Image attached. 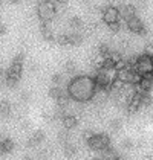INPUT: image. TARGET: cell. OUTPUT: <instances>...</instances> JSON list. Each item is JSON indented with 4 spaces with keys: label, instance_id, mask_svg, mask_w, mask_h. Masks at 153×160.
<instances>
[{
    "label": "cell",
    "instance_id": "5b68a950",
    "mask_svg": "<svg viewBox=\"0 0 153 160\" xmlns=\"http://www.w3.org/2000/svg\"><path fill=\"white\" fill-rule=\"evenodd\" d=\"M103 20L106 25H112V23H116L119 22V11L116 6H107L104 8L103 11Z\"/></svg>",
    "mask_w": 153,
    "mask_h": 160
},
{
    "label": "cell",
    "instance_id": "4fadbf2b",
    "mask_svg": "<svg viewBox=\"0 0 153 160\" xmlns=\"http://www.w3.org/2000/svg\"><path fill=\"white\" fill-rule=\"evenodd\" d=\"M49 95H51L54 99H60L61 96H63V93H61V90H60L58 87H54V88H51V90H49Z\"/></svg>",
    "mask_w": 153,
    "mask_h": 160
},
{
    "label": "cell",
    "instance_id": "52a82bcc",
    "mask_svg": "<svg viewBox=\"0 0 153 160\" xmlns=\"http://www.w3.org/2000/svg\"><path fill=\"white\" fill-rule=\"evenodd\" d=\"M118 11H119V18L124 22L130 20L132 17H136V9L133 5H121L118 8Z\"/></svg>",
    "mask_w": 153,
    "mask_h": 160
},
{
    "label": "cell",
    "instance_id": "30bf717a",
    "mask_svg": "<svg viewBox=\"0 0 153 160\" xmlns=\"http://www.w3.org/2000/svg\"><path fill=\"white\" fill-rule=\"evenodd\" d=\"M69 26L72 28V29H75L76 32H78V29H81L84 23H83V18H80V17H71L69 18Z\"/></svg>",
    "mask_w": 153,
    "mask_h": 160
},
{
    "label": "cell",
    "instance_id": "8fae6325",
    "mask_svg": "<svg viewBox=\"0 0 153 160\" xmlns=\"http://www.w3.org/2000/svg\"><path fill=\"white\" fill-rule=\"evenodd\" d=\"M76 122H78V121H76L75 116H64L63 118V125L67 128V130L74 128V127L76 125Z\"/></svg>",
    "mask_w": 153,
    "mask_h": 160
},
{
    "label": "cell",
    "instance_id": "5bb4252c",
    "mask_svg": "<svg viewBox=\"0 0 153 160\" xmlns=\"http://www.w3.org/2000/svg\"><path fill=\"white\" fill-rule=\"evenodd\" d=\"M43 140V134L38 131V133H35V134L31 137V145H37V143H40Z\"/></svg>",
    "mask_w": 153,
    "mask_h": 160
},
{
    "label": "cell",
    "instance_id": "2e32d148",
    "mask_svg": "<svg viewBox=\"0 0 153 160\" xmlns=\"http://www.w3.org/2000/svg\"><path fill=\"white\" fill-rule=\"evenodd\" d=\"M123 127V122H121V119H113L112 122H110V128L113 130V131H118L119 128Z\"/></svg>",
    "mask_w": 153,
    "mask_h": 160
},
{
    "label": "cell",
    "instance_id": "ffe728a7",
    "mask_svg": "<svg viewBox=\"0 0 153 160\" xmlns=\"http://www.w3.org/2000/svg\"><path fill=\"white\" fill-rule=\"evenodd\" d=\"M75 147H72V145H67V147L64 148V154L67 156V157H72L74 154H75Z\"/></svg>",
    "mask_w": 153,
    "mask_h": 160
},
{
    "label": "cell",
    "instance_id": "8992f818",
    "mask_svg": "<svg viewBox=\"0 0 153 160\" xmlns=\"http://www.w3.org/2000/svg\"><path fill=\"white\" fill-rule=\"evenodd\" d=\"M126 23H127V28L130 32L138 34V35H145V32H147V31H145V26H144V23L141 22L138 17H132Z\"/></svg>",
    "mask_w": 153,
    "mask_h": 160
},
{
    "label": "cell",
    "instance_id": "d4e9b609",
    "mask_svg": "<svg viewBox=\"0 0 153 160\" xmlns=\"http://www.w3.org/2000/svg\"><path fill=\"white\" fill-rule=\"evenodd\" d=\"M25 160H32V159L31 157H25Z\"/></svg>",
    "mask_w": 153,
    "mask_h": 160
},
{
    "label": "cell",
    "instance_id": "7402d4cb",
    "mask_svg": "<svg viewBox=\"0 0 153 160\" xmlns=\"http://www.w3.org/2000/svg\"><path fill=\"white\" fill-rule=\"evenodd\" d=\"M109 26V29L112 31V32H119V29H121V22H116V23H112V25H107Z\"/></svg>",
    "mask_w": 153,
    "mask_h": 160
},
{
    "label": "cell",
    "instance_id": "603a6c76",
    "mask_svg": "<svg viewBox=\"0 0 153 160\" xmlns=\"http://www.w3.org/2000/svg\"><path fill=\"white\" fill-rule=\"evenodd\" d=\"M6 31H8V29H6V26L3 25V23H0V35H5V34H6Z\"/></svg>",
    "mask_w": 153,
    "mask_h": 160
},
{
    "label": "cell",
    "instance_id": "9a60e30c",
    "mask_svg": "<svg viewBox=\"0 0 153 160\" xmlns=\"http://www.w3.org/2000/svg\"><path fill=\"white\" fill-rule=\"evenodd\" d=\"M121 147H123V149H132V148L135 147V143H133L132 139H124L121 142Z\"/></svg>",
    "mask_w": 153,
    "mask_h": 160
},
{
    "label": "cell",
    "instance_id": "d6986e66",
    "mask_svg": "<svg viewBox=\"0 0 153 160\" xmlns=\"http://www.w3.org/2000/svg\"><path fill=\"white\" fill-rule=\"evenodd\" d=\"M64 69H66V72L67 73H74V70H75V62L74 61H67L64 64Z\"/></svg>",
    "mask_w": 153,
    "mask_h": 160
},
{
    "label": "cell",
    "instance_id": "3957f363",
    "mask_svg": "<svg viewBox=\"0 0 153 160\" xmlns=\"http://www.w3.org/2000/svg\"><path fill=\"white\" fill-rule=\"evenodd\" d=\"M55 12H57V6H55V3L52 0H43V2L38 3L37 14H38V18L43 23L51 22L52 18L55 17Z\"/></svg>",
    "mask_w": 153,
    "mask_h": 160
},
{
    "label": "cell",
    "instance_id": "ac0fdd59",
    "mask_svg": "<svg viewBox=\"0 0 153 160\" xmlns=\"http://www.w3.org/2000/svg\"><path fill=\"white\" fill-rule=\"evenodd\" d=\"M8 111H9V104L8 102H2L0 104V116L8 114Z\"/></svg>",
    "mask_w": 153,
    "mask_h": 160
},
{
    "label": "cell",
    "instance_id": "6da1fadb",
    "mask_svg": "<svg viewBox=\"0 0 153 160\" xmlns=\"http://www.w3.org/2000/svg\"><path fill=\"white\" fill-rule=\"evenodd\" d=\"M97 93L95 78L89 75H80L69 81L67 84V96L75 102H87Z\"/></svg>",
    "mask_w": 153,
    "mask_h": 160
},
{
    "label": "cell",
    "instance_id": "9c48e42d",
    "mask_svg": "<svg viewBox=\"0 0 153 160\" xmlns=\"http://www.w3.org/2000/svg\"><path fill=\"white\" fill-rule=\"evenodd\" d=\"M69 43L71 46H78L83 43V34L80 32H74V34H69Z\"/></svg>",
    "mask_w": 153,
    "mask_h": 160
},
{
    "label": "cell",
    "instance_id": "ba28073f",
    "mask_svg": "<svg viewBox=\"0 0 153 160\" xmlns=\"http://www.w3.org/2000/svg\"><path fill=\"white\" fill-rule=\"evenodd\" d=\"M40 32H41V37L45 38L46 41H52V40H54V34H52L51 28L46 25V23H43V25H41V28H40Z\"/></svg>",
    "mask_w": 153,
    "mask_h": 160
},
{
    "label": "cell",
    "instance_id": "7a4b0ae2",
    "mask_svg": "<svg viewBox=\"0 0 153 160\" xmlns=\"http://www.w3.org/2000/svg\"><path fill=\"white\" fill-rule=\"evenodd\" d=\"M133 70L135 73H138L141 78H145V76H153V60L152 57L149 55H141L135 60L133 64Z\"/></svg>",
    "mask_w": 153,
    "mask_h": 160
},
{
    "label": "cell",
    "instance_id": "cb8c5ba5",
    "mask_svg": "<svg viewBox=\"0 0 153 160\" xmlns=\"http://www.w3.org/2000/svg\"><path fill=\"white\" fill-rule=\"evenodd\" d=\"M54 3H55V6H61V5H64L67 0H52Z\"/></svg>",
    "mask_w": 153,
    "mask_h": 160
},
{
    "label": "cell",
    "instance_id": "277c9868",
    "mask_svg": "<svg viewBox=\"0 0 153 160\" xmlns=\"http://www.w3.org/2000/svg\"><path fill=\"white\" fill-rule=\"evenodd\" d=\"M87 143H89L90 149L104 152L106 149H109V137L106 134H93L87 139Z\"/></svg>",
    "mask_w": 153,
    "mask_h": 160
},
{
    "label": "cell",
    "instance_id": "e0dca14e",
    "mask_svg": "<svg viewBox=\"0 0 153 160\" xmlns=\"http://www.w3.org/2000/svg\"><path fill=\"white\" fill-rule=\"evenodd\" d=\"M2 145H3V151H5V152H9V151L14 148V143L11 140H3Z\"/></svg>",
    "mask_w": 153,
    "mask_h": 160
},
{
    "label": "cell",
    "instance_id": "7c38bea8",
    "mask_svg": "<svg viewBox=\"0 0 153 160\" xmlns=\"http://www.w3.org/2000/svg\"><path fill=\"white\" fill-rule=\"evenodd\" d=\"M133 6H135V9H136V11H145V9H147V6H149V3H147L145 0H136Z\"/></svg>",
    "mask_w": 153,
    "mask_h": 160
},
{
    "label": "cell",
    "instance_id": "44dd1931",
    "mask_svg": "<svg viewBox=\"0 0 153 160\" xmlns=\"http://www.w3.org/2000/svg\"><path fill=\"white\" fill-rule=\"evenodd\" d=\"M58 43H60V44H61V46H66V44H67V46H71V43H69V34H67V35H61V37L58 38Z\"/></svg>",
    "mask_w": 153,
    "mask_h": 160
}]
</instances>
